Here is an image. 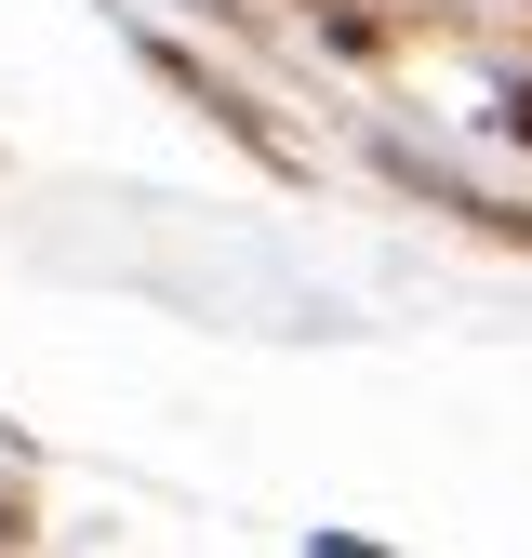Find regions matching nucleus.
<instances>
[{
    "mask_svg": "<svg viewBox=\"0 0 532 558\" xmlns=\"http://www.w3.org/2000/svg\"><path fill=\"white\" fill-rule=\"evenodd\" d=\"M506 120H519V133H532V81H519V107H506Z\"/></svg>",
    "mask_w": 532,
    "mask_h": 558,
    "instance_id": "nucleus-1",
    "label": "nucleus"
}]
</instances>
